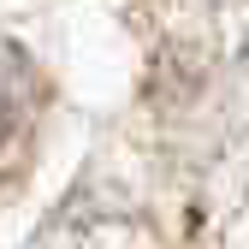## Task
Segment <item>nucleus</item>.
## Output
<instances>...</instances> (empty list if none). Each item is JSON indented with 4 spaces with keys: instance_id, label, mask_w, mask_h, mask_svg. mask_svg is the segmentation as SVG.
<instances>
[{
    "instance_id": "1",
    "label": "nucleus",
    "mask_w": 249,
    "mask_h": 249,
    "mask_svg": "<svg viewBox=\"0 0 249 249\" xmlns=\"http://www.w3.org/2000/svg\"><path fill=\"white\" fill-rule=\"evenodd\" d=\"M24 113H30V66L18 48L0 42V142L24 124Z\"/></svg>"
}]
</instances>
